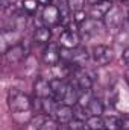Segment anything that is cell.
Wrapping results in <instances>:
<instances>
[{
	"mask_svg": "<svg viewBox=\"0 0 129 130\" xmlns=\"http://www.w3.org/2000/svg\"><path fill=\"white\" fill-rule=\"evenodd\" d=\"M8 106L12 112H28L32 107V98L20 89H9Z\"/></svg>",
	"mask_w": 129,
	"mask_h": 130,
	"instance_id": "cell-1",
	"label": "cell"
},
{
	"mask_svg": "<svg viewBox=\"0 0 129 130\" xmlns=\"http://www.w3.org/2000/svg\"><path fill=\"white\" fill-rule=\"evenodd\" d=\"M103 23H105V27L108 29V32L117 33L123 26V12H122V9L119 6L112 5V8L105 15Z\"/></svg>",
	"mask_w": 129,
	"mask_h": 130,
	"instance_id": "cell-2",
	"label": "cell"
},
{
	"mask_svg": "<svg viewBox=\"0 0 129 130\" xmlns=\"http://www.w3.org/2000/svg\"><path fill=\"white\" fill-rule=\"evenodd\" d=\"M3 55H5V61H6L8 64H11V65L18 64V62H21V61L26 58V55H28V47L23 45L21 42H18V44H14V45L8 47Z\"/></svg>",
	"mask_w": 129,
	"mask_h": 130,
	"instance_id": "cell-3",
	"label": "cell"
},
{
	"mask_svg": "<svg viewBox=\"0 0 129 130\" xmlns=\"http://www.w3.org/2000/svg\"><path fill=\"white\" fill-rule=\"evenodd\" d=\"M91 58L94 61V64L99 67H105L112 61V50L106 45H94L93 50H91Z\"/></svg>",
	"mask_w": 129,
	"mask_h": 130,
	"instance_id": "cell-4",
	"label": "cell"
},
{
	"mask_svg": "<svg viewBox=\"0 0 129 130\" xmlns=\"http://www.w3.org/2000/svg\"><path fill=\"white\" fill-rule=\"evenodd\" d=\"M81 42V36L76 30H70V29H64L62 33L59 35L58 44L64 48V50H73L76 47H79Z\"/></svg>",
	"mask_w": 129,
	"mask_h": 130,
	"instance_id": "cell-5",
	"label": "cell"
},
{
	"mask_svg": "<svg viewBox=\"0 0 129 130\" xmlns=\"http://www.w3.org/2000/svg\"><path fill=\"white\" fill-rule=\"evenodd\" d=\"M88 59H90V53H88V50L85 47H76L73 50H68L67 62L74 65L76 68H82L88 62Z\"/></svg>",
	"mask_w": 129,
	"mask_h": 130,
	"instance_id": "cell-6",
	"label": "cell"
},
{
	"mask_svg": "<svg viewBox=\"0 0 129 130\" xmlns=\"http://www.w3.org/2000/svg\"><path fill=\"white\" fill-rule=\"evenodd\" d=\"M41 20H43L44 26H47V27H53V26L59 24V23H61V12H59V8L55 6V5L44 6L43 14H41Z\"/></svg>",
	"mask_w": 129,
	"mask_h": 130,
	"instance_id": "cell-7",
	"label": "cell"
},
{
	"mask_svg": "<svg viewBox=\"0 0 129 130\" xmlns=\"http://www.w3.org/2000/svg\"><path fill=\"white\" fill-rule=\"evenodd\" d=\"M73 85L79 89V91H91L93 86V79L88 76V73H85L82 68H76L73 73Z\"/></svg>",
	"mask_w": 129,
	"mask_h": 130,
	"instance_id": "cell-8",
	"label": "cell"
},
{
	"mask_svg": "<svg viewBox=\"0 0 129 130\" xmlns=\"http://www.w3.org/2000/svg\"><path fill=\"white\" fill-rule=\"evenodd\" d=\"M50 88H52V97L55 98L59 104L64 103L65 94L68 91V83L62 79H52L50 80Z\"/></svg>",
	"mask_w": 129,
	"mask_h": 130,
	"instance_id": "cell-9",
	"label": "cell"
},
{
	"mask_svg": "<svg viewBox=\"0 0 129 130\" xmlns=\"http://www.w3.org/2000/svg\"><path fill=\"white\" fill-rule=\"evenodd\" d=\"M61 61V50L59 44H49L43 53V62L49 67H55Z\"/></svg>",
	"mask_w": 129,
	"mask_h": 130,
	"instance_id": "cell-10",
	"label": "cell"
},
{
	"mask_svg": "<svg viewBox=\"0 0 129 130\" xmlns=\"http://www.w3.org/2000/svg\"><path fill=\"white\" fill-rule=\"evenodd\" d=\"M112 5L114 3H111V2H108V0H102V2H99V3H94V5H91V8H90V11H88V17L90 18H93V20H103L105 18V15L108 14V11L112 8Z\"/></svg>",
	"mask_w": 129,
	"mask_h": 130,
	"instance_id": "cell-11",
	"label": "cell"
},
{
	"mask_svg": "<svg viewBox=\"0 0 129 130\" xmlns=\"http://www.w3.org/2000/svg\"><path fill=\"white\" fill-rule=\"evenodd\" d=\"M53 118L61 124V126H67L73 118H74V110H73V106H68V104H58L55 113H53Z\"/></svg>",
	"mask_w": 129,
	"mask_h": 130,
	"instance_id": "cell-12",
	"label": "cell"
},
{
	"mask_svg": "<svg viewBox=\"0 0 129 130\" xmlns=\"http://www.w3.org/2000/svg\"><path fill=\"white\" fill-rule=\"evenodd\" d=\"M33 89H35V95L38 98H47L52 97V88H50V80H46L43 77H38L35 85H33Z\"/></svg>",
	"mask_w": 129,
	"mask_h": 130,
	"instance_id": "cell-13",
	"label": "cell"
},
{
	"mask_svg": "<svg viewBox=\"0 0 129 130\" xmlns=\"http://www.w3.org/2000/svg\"><path fill=\"white\" fill-rule=\"evenodd\" d=\"M35 130H59L61 126L59 123L52 118V117H47V115H40L38 117V123L36 126H33Z\"/></svg>",
	"mask_w": 129,
	"mask_h": 130,
	"instance_id": "cell-14",
	"label": "cell"
},
{
	"mask_svg": "<svg viewBox=\"0 0 129 130\" xmlns=\"http://www.w3.org/2000/svg\"><path fill=\"white\" fill-rule=\"evenodd\" d=\"M52 38V32L47 26H40L35 29L33 32V39L38 42V44H47Z\"/></svg>",
	"mask_w": 129,
	"mask_h": 130,
	"instance_id": "cell-15",
	"label": "cell"
},
{
	"mask_svg": "<svg viewBox=\"0 0 129 130\" xmlns=\"http://www.w3.org/2000/svg\"><path fill=\"white\" fill-rule=\"evenodd\" d=\"M58 104H59V103H58L53 97L41 98V110H43V113L47 115V117H53V113H55Z\"/></svg>",
	"mask_w": 129,
	"mask_h": 130,
	"instance_id": "cell-16",
	"label": "cell"
},
{
	"mask_svg": "<svg viewBox=\"0 0 129 130\" xmlns=\"http://www.w3.org/2000/svg\"><path fill=\"white\" fill-rule=\"evenodd\" d=\"M105 121V129L106 130H122V118L117 115H106L103 118Z\"/></svg>",
	"mask_w": 129,
	"mask_h": 130,
	"instance_id": "cell-17",
	"label": "cell"
},
{
	"mask_svg": "<svg viewBox=\"0 0 129 130\" xmlns=\"http://www.w3.org/2000/svg\"><path fill=\"white\" fill-rule=\"evenodd\" d=\"M87 127L90 130H103L105 129V121L100 115H91L87 121H85Z\"/></svg>",
	"mask_w": 129,
	"mask_h": 130,
	"instance_id": "cell-18",
	"label": "cell"
},
{
	"mask_svg": "<svg viewBox=\"0 0 129 130\" xmlns=\"http://www.w3.org/2000/svg\"><path fill=\"white\" fill-rule=\"evenodd\" d=\"M88 112H90V115H102L103 113V110H105V104L99 100V98H93L91 101H90V104H88Z\"/></svg>",
	"mask_w": 129,
	"mask_h": 130,
	"instance_id": "cell-19",
	"label": "cell"
},
{
	"mask_svg": "<svg viewBox=\"0 0 129 130\" xmlns=\"http://www.w3.org/2000/svg\"><path fill=\"white\" fill-rule=\"evenodd\" d=\"M38 6H40L38 0H24V2H23V9H24L28 14H33V12L38 9Z\"/></svg>",
	"mask_w": 129,
	"mask_h": 130,
	"instance_id": "cell-20",
	"label": "cell"
},
{
	"mask_svg": "<svg viewBox=\"0 0 129 130\" xmlns=\"http://www.w3.org/2000/svg\"><path fill=\"white\" fill-rule=\"evenodd\" d=\"M67 5H68V8H70L71 12H78V11L84 9L85 0H67Z\"/></svg>",
	"mask_w": 129,
	"mask_h": 130,
	"instance_id": "cell-21",
	"label": "cell"
},
{
	"mask_svg": "<svg viewBox=\"0 0 129 130\" xmlns=\"http://www.w3.org/2000/svg\"><path fill=\"white\" fill-rule=\"evenodd\" d=\"M68 129L70 130H90L88 127H87V124H85V121H81V120H71L68 124Z\"/></svg>",
	"mask_w": 129,
	"mask_h": 130,
	"instance_id": "cell-22",
	"label": "cell"
},
{
	"mask_svg": "<svg viewBox=\"0 0 129 130\" xmlns=\"http://www.w3.org/2000/svg\"><path fill=\"white\" fill-rule=\"evenodd\" d=\"M87 17H88V15H87V12H85L84 9H82V11H78V12H73V21H74L76 24H79V26L87 20Z\"/></svg>",
	"mask_w": 129,
	"mask_h": 130,
	"instance_id": "cell-23",
	"label": "cell"
},
{
	"mask_svg": "<svg viewBox=\"0 0 129 130\" xmlns=\"http://www.w3.org/2000/svg\"><path fill=\"white\" fill-rule=\"evenodd\" d=\"M122 130H129V113L122 115Z\"/></svg>",
	"mask_w": 129,
	"mask_h": 130,
	"instance_id": "cell-24",
	"label": "cell"
},
{
	"mask_svg": "<svg viewBox=\"0 0 129 130\" xmlns=\"http://www.w3.org/2000/svg\"><path fill=\"white\" fill-rule=\"evenodd\" d=\"M15 2H17V0H0V3H2V8H3V9H8V8H14Z\"/></svg>",
	"mask_w": 129,
	"mask_h": 130,
	"instance_id": "cell-25",
	"label": "cell"
},
{
	"mask_svg": "<svg viewBox=\"0 0 129 130\" xmlns=\"http://www.w3.org/2000/svg\"><path fill=\"white\" fill-rule=\"evenodd\" d=\"M123 61H125L126 67L129 68V47L128 48H125V52H123Z\"/></svg>",
	"mask_w": 129,
	"mask_h": 130,
	"instance_id": "cell-26",
	"label": "cell"
},
{
	"mask_svg": "<svg viewBox=\"0 0 129 130\" xmlns=\"http://www.w3.org/2000/svg\"><path fill=\"white\" fill-rule=\"evenodd\" d=\"M52 2H53V0H38V3H40L41 6H49V5H52Z\"/></svg>",
	"mask_w": 129,
	"mask_h": 130,
	"instance_id": "cell-27",
	"label": "cell"
},
{
	"mask_svg": "<svg viewBox=\"0 0 129 130\" xmlns=\"http://www.w3.org/2000/svg\"><path fill=\"white\" fill-rule=\"evenodd\" d=\"M125 80H126V83H128V86H129V70L125 73Z\"/></svg>",
	"mask_w": 129,
	"mask_h": 130,
	"instance_id": "cell-28",
	"label": "cell"
},
{
	"mask_svg": "<svg viewBox=\"0 0 129 130\" xmlns=\"http://www.w3.org/2000/svg\"><path fill=\"white\" fill-rule=\"evenodd\" d=\"M91 5H94V3H99V2H102V0H88Z\"/></svg>",
	"mask_w": 129,
	"mask_h": 130,
	"instance_id": "cell-29",
	"label": "cell"
},
{
	"mask_svg": "<svg viewBox=\"0 0 129 130\" xmlns=\"http://www.w3.org/2000/svg\"><path fill=\"white\" fill-rule=\"evenodd\" d=\"M59 130H70V129H68V126H61V129Z\"/></svg>",
	"mask_w": 129,
	"mask_h": 130,
	"instance_id": "cell-30",
	"label": "cell"
},
{
	"mask_svg": "<svg viewBox=\"0 0 129 130\" xmlns=\"http://www.w3.org/2000/svg\"><path fill=\"white\" fill-rule=\"evenodd\" d=\"M122 2H123V5H128L129 6V0H122Z\"/></svg>",
	"mask_w": 129,
	"mask_h": 130,
	"instance_id": "cell-31",
	"label": "cell"
},
{
	"mask_svg": "<svg viewBox=\"0 0 129 130\" xmlns=\"http://www.w3.org/2000/svg\"><path fill=\"white\" fill-rule=\"evenodd\" d=\"M108 2H111V3H114V2H115V0H108Z\"/></svg>",
	"mask_w": 129,
	"mask_h": 130,
	"instance_id": "cell-32",
	"label": "cell"
},
{
	"mask_svg": "<svg viewBox=\"0 0 129 130\" xmlns=\"http://www.w3.org/2000/svg\"><path fill=\"white\" fill-rule=\"evenodd\" d=\"M128 20H129V9H128Z\"/></svg>",
	"mask_w": 129,
	"mask_h": 130,
	"instance_id": "cell-33",
	"label": "cell"
},
{
	"mask_svg": "<svg viewBox=\"0 0 129 130\" xmlns=\"http://www.w3.org/2000/svg\"><path fill=\"white\" fill-rule=\"evenodd\" d=\"M103 130H106V129H103Z\"/></svg>",
	"mask_w": 129,
	"mask_h": 130,
	"instance_id": "cell-34",
	"label": "cell"
}]
</instances>
